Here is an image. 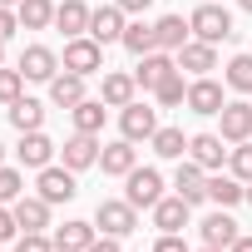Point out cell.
Returning a JSON list of instances; mask_svg holds the SVG:
<instances>
[{"mask_svg": "<svg viewBox=\"0 0 252 252\" xmlns=\"http://www.w3.org/2000/svg\"><path fill=\"white\" fill-rule=\"evenodd\" d=\"M188 25H193V40H208V45H222V40H232L237 30H232V10H222V5H198L193 15H188Z\"/></svg>", "mask_w": 252, "mask_h": 252, "instance_id": "1", "label": "cell"}, {"mask_svg": "<svg viewBox=\"0 0 252 252\" xmlns=\"http://www.w3.org/2000/svg\"><path fill=\"white\" fill-rule=\"evenodd\" d=\"M94 227H104L109 237H129V232L139 227V208H134L129 198H104V203L94 208Z\"/></svg>", "mask_w": 252, "mask_h": 252, "instance_id": "2", "label": "cell"}, {"mask_svg": "<svg viewBox=\"0 0 252 252\" xmlns=\"http://www.w3.org/2000/svg\"><path fill=\"white\" fill-rule=\"evenodd\" d=\"M64 69L69 74H99L104 69V45L94 40V35H74V40H64Z\"/></svg>", "mask_w": 252, "mask_h": 252, "instance_id": "3", "label": "cell"}, {"mask_svg": "<svg viewBox=\"0 0 252 252\" xmlns=\"http://www.w3.org/2000/svg\"><path fill=\"white\" fill-rule=\"evenodd\" d=\"M119 129H124V139H129V144H149V139L158 134V114L134 99V104L119 109Z\"/></svg>", "mask_w": 252, "mask_h": 252, "instance_id": "4", "label": "cell"}, {"mask_svg": "<svg viewBox=\"0 0 252 252\" xmlns=\"http://www.w3.org/2000/svg\"><path fill=\"white\" fill-rule=\"evenodd\" d=\"M227 154H232V149H227L222 134H193V139H188V158H193L198 168H208V173H218V168L227 163Z\"/></svg>", "mask_w": 252, "mask_h": 252, "instance_id": "5", "label": "cell"}, {"mask_svg": "<svg viewBox=\"0 0 252 252\" xmlns=\"http://www.w3.org/2000/svg\"><path fill=\"white\" fill-rule=\"evenodd\" d=\"M218 119H222L218 134H222L227 144H247V139H252V104H247V99H227Z\"/></svg>", "mask_w": 252, "mask_h": 252, "instance_id": "6", "label": "cell"}, {"mask_svg": "<svg viewBox=\"0 0 252 252\" xmlns=\"http://www.w3.org/2000/svg\"><path fill=\"white\" fill-rule=\"evenodd\" d=\"M124 198H129L134 208H154L163 198V173L158 168H134L129 173V188H124Z\"/></svg>", "mask_w": 252, "mask_h": 252, "instance_id": "7", "label": "cell"}, {"mask_svg": "<svg viewBox=\"0 0 252 252\" xmlns=\"http://www.w3.org/2000/svg\"><path fill=\"white\" fill-rule=\"evenodd\" d=\"M20 74L35 79V84H50V79L60 74V55H55L50 45H30V50L20 55Z\"/></svg>", "mask_w": 252, "mask_h": 252, "instance_id": "8", "label": "cell"}, {"mask_svg": "<svg viewBox=\"0 0 252 252\" xmlns=\"http://www.w3.org/2000/svg\"><path fill=\"white\" fill-rule=\"evenodd\" d=\"M35 188H40V198H45V203H69V198L79 193L74 168H55V163H50V168H40V183H35Z\"/></svg>", "mask_w": 252, "mask_h": 252, "instance_id": "9", "label": "cell"}, {"mask_svg": "<svg viewBox=\"0 0 252 252\" xmlns=\"http://www.w3.org/2000/svg\"><path fill=\"white\" fill-rule=\"evenodd\" d=\"M99 168H104L109 178H129V173L139 168V149H134L129 139H119V144H104V149H99Z\"/></svg>", "mask_w": 252, "mask_h": 252, "instance_id": "10", "label": "cell"}, {"mask_svg": "<svg viewBox=\"0 0 252 252\" xmlns=\"http://www.w3.org/2000/svg\"><path fill=\"white\" fill-rule=\"evenodd\" d=\"M178 69H188L193 79L213 74V69H218V45H208V40H188V45L178 50Z\"/></svg>", "mask_w": 252, "mask_h": 252, "instance_id": "11", "label": "cell"}, {"mask_svg": "<svg viewBox=\"0 0 252 252\" xmlns=\"http://www.w3.org/2000/svg\"><path fill=\"white\" fill-rule=\"evenodd\" d=\"M178 69V60L168 55V50H154V55H139V69H134V79H139V89H158L168 74Z\"/></svg>", "mask_w": 252, "mask_h": 252, "instance_id": "12", "label": "cell"}, {"mask_svg": "<svg viewBox=\"0 0 252 252\" xmlns=\"http://www.w3.org/2000/svg\"><path fill=\"white\" fill-rule=\"evenodd\" d=\"M99 149H104L99 134H79V129H74V139H64L60 154H64V168L79 173V168H94V163H99Z\"/></svg>", "mask_w": 252, "mask_h": 252, "instance_id": "13", "label": "cell"}, {"mask_svg": "<svg viewBox=\"0 0 252 252\" xmlns=\"http://www.w3.org/2000/svg\"><path fill=\"white\" fill-rule=\"evenodd\" d=\"M222 104L227 99H222V84L218 79H208V74L203 79H188V109L193 114H222Z\"/></svg>", "mask_w": 252, "mask_h": 252, "instance_id": "14", "label": "cell"}, {"mask_svg": "<svg viewBox=\"0 0 252 252\" xmlns=\"http://www.w3.org/2000/svg\"><path fill=\"white\" fill-rule=\"evenodd\" d=\"M173 193H178L183 203H203V198H208V168H198L193 158L178 163V173H173Z\"/></svg>", "mask_w": 252, "mask_h": 252, "instance_id": "15", "label": "cell"}, {"mask_svg": "<svg viewBox=\"0 0 252 252\" xmlns=\"http://www.w3.org/2000/svg\"><path fill=\"white\" fill-rule=\"evenodd\" d=\"M198 227H203V242H208V247H222V252H227V247H232V242L242 237L227 208H218V213H208V218H203Z\"/></svg>", "mask_w": 252, "mask_h": 252, "instance_id": "16", "label": "cell"}, {"mask_svg": "<svg viewBox=\"0 0 252 252\" xmlns=\"http://www.w3.org/2000/svg\"><path fill=\"white\" fill-rule=\"evenodd\" d=\"M188 208H193V203H183V198L173 193V198H158L149 213H154V227H158V232H183V227H188Z\"/></svg>", "mask_w": 252, "mask_h": 252, "instance_id": "17", "label": "cell"}, {"mask_svg": "<svg viewBox=\"0 0 252 252\" xmlns=\"http://www.w3.org/2000/svg\"><path fill=\"white\" fill-rule=\"evenodd\" d=\"M89 35H94L99 45L124 40V10H119V5H99V10L89 15Z\"/></svg>", "mask_w": 252, "mask_h": 252, "instance_id": "18", "label": "cell"}, {"mask_svg": "<svg viewBox=\"0 0 252 252\" xmlns=\"http://www.w3.org/2000/svg\"><path fill=\"white\" fill-rule=\"evenodd\" d=\"M154 35H158V50L178 55V50L193 40V25H188L183 15H163V20H154Z\"/></svg>", "mask_w": 252, "mask_h": 252, "instance_id": "19", "label": "cell"}, {"mask_svg": "<svg viewBox=\"0 0 252 252\" xmlns=\"http://www.w3.org/2000/svg\"><path fill=\"white\" fill-rule=\"evenodd\" d=\"M20 163L25 168H50V158H55V144L45 139V129H30V134H20Z\"/></svg>", "mask_w": 252, "mask_h": 252, "instance_id": "20", "label": "cell"}, {"mask_svg": "<svg viewBox=\"0 0 252 252\" xmlns=\"http://www.w3.org/2000/svg\"><path fill=\"white\" fill-rule=\"evenodd\" d=\"M10 208H15V222H20L25 232H45V227H50V203H45L40 193H35V198H25V193H20Z\"/></svg>", "mask_w": 252, "mask_h": 252, "instance_id": "21", "label": "cell"}, {"mask_svg": "<svg viewBox=\"0 0 252 252\" xmlns=\"http://www.w3.org/2000/svg\"><path fill=\"white\" fill-rule=\"evenodd\" d=\"M89 5L84 0H64V5H55V25L64 30V40H74V35H89Z\"/></svg>", "mask_w": 252, "mask_h": 252, "instance_id": "22", "label": "cell"}, {"mask_svg": "<svg viewBox=\"0 0 252 252\" xmlns=\"http://www.w3.org/2000/svg\"><path fill=\"white\" fill-rule=\"evenodd\" d=\"M50 99H55L60 109L84 104V99H89V94H84V74H69V69H64V74H55V79H50Z\"/></svg>", "mask_w": 252, "mask_h": 252, "instance_id": "23", "label": "cell"}, {"mask_svg": "<svg viewBox=\"0 0 252 252\" xmlns=\"http://www.w3.org/2000/svg\"><path fill=\"white\" fill-rule=\"evenodd\" d=\"M208 198H213L218 208H232V203L247 198V183H242L237 173H213V178H208Z\"/></svg>", "mask_w": 252, "mask_h": 252, "instance_id": "24", "label": "cell"}, {"mask_svg": "<svg viewBox=\"0 0 252 252\" xmlns=\"http://www.w3.org/2000/svg\"><path fill=\"white\" fill-rule=\"evenodd\" d=\"M94 242V222H64L55 227V252H89Z\"/></svg>", "mask_w": 252, "mask_h": 252, "instance_id": "25", "label": "cell"}, {"mask_svg": "<svg viewBox=\"0 0 252 252\" xmlns=\"http://www.w3.org/2000/svg\"><path fill=\"white\" fill-rule=\"evenodd\" d=\"M15 15H20V30H45L55 25V0H20Z\"/></svg>", "mask_w": 252, "mask_h": 252, "instance_id": "26", "label": "cell"}, {"mask_svg": "<svg viewBox=\"0 0 252 252\" xmlns=\"http://www.w3.org/2000/svg\"><path fill=\"white\" fill-rule=\"evenodd\" d=\"M134 89H139V79L134 74H104V104L109 109H124V104H134Z\"/></svg>", "mask_w": 252, "mask_h": 252, "instance_id": "27", "label": "cell"}, {"mask_svg": "<svg viewBox=\"0 0 252 252\" xmlns=\"http://www.w3.org/2000/svg\"><path fill=\"white\" fill-rule=\"evenodd\" d=\"M69 114H74V129H79V134H104L109 104H104V99H84V104H74Z\"/></svg>", "mask_w": 252, "mask_h": 252, "instance_id": "28", "label": "cell"}, {"mask_svg": "<svg viewBox=\"0 0 252 252\" xmlns=\"http://www.w3.org/2000/svg\"><path fill=\"white\" fill-rule=\"evenodd\" d=\"M129 55H154L158 50V35H154V25L149 20H134V25H124V40H119Z\"/></svg>", "mask_w": 252, "mask_h": 252, "instance_id": "29", "label": "cell"}, {"mask_svg": "<svg viewBox=\"0 0 252 252\" xmlns=\"http://www.w3.org/2000/svg\"><path fill=\"white\" fill-rule=\"evenodd\" d=\"M10 124H15L20 134L40 129V124H45V104H40V99H25V94H20V99L10 104Z\"/></svg>", "mask_w": 252, "mask_h": 252, "instance_id": "30", "label": "cell"}, {"mask_svg": "<svg viewBox=\"0 0 252 252\" xmlns=\"http://www.w3.org/2000/svg\"><path fill=\"white\" fill-rule=\"evenodd\" d=\"M154 94H158V104H163V109H178V104H188V79H183V69H173V74H168V79H163Z\"/></svg>", "mask_w": 252, "mask_h": 252, "instance_id": "31", "label": "cell"}, {"mask_svg": "<svg viewBox=\"0 0 252 252\" xmlns=\"http://www.w3.org/2000/svg\"><path fill=\"white\" fill-rule=\"evenodd\" d=\"M149 144H154V154H158V158H183V154H188V139H183V129H158Z\"/></svg>", "mask_w": 252, "mask_h": 252, "instance_id": "32", "label": "cell"}, {"mask_svg": "<svg viewBox=\"0 0 252 252\" xmlns=\"http://www.w3.org/2000/svg\"><path fill=\"white\" fill-rule=\"evenodd\" d=\"M227 89L252 94V55H232V64H227Z\"/></svg>", "mask_w": 252, "mask_h": 252, "instance_id": "33", "label": "cell"}, {"mask_svg": "<svg viewBox=\"0 0 252 252\" xmlns=\"http://www.w3.org/2000/svg\"><path fill=\"white\" fill-rule=\"evenodd\" d=\"M227 168H232L242 183H252V144H232V154H227Z\"/></svg>", "mask_w": 252, "mask_h": 252, "instance_id": "34", "label": "cell"}, {"mask_svg": "<svg viewBox=\"0 0 252 252\" xmlns=\"http://www.w3.org/2000/svg\"><path fill=\"white\" fill-rule=\"evenodd\" d=\"M25 193V178L15 173V168H5V163H0V203H15Z\"/></svg>", "mask_w": 252, "mask_h": 252, "instance_id": "35", "label": "cell"}, {"mask_svg": "<svg viewBox=\"0 0 252 252\" xmlns=\"http://www.w3.org/2000/svg\"><path fill=\"white\" fill-rule=\"evenodd\" d=\"M25 89V74L20 69H0V104H15Z\"/></svg>", "mask_w": 252, "mask_h": 252, "instance_id": "36", "label": "cell"}, {"mask_svg": "<svg viewBox=\"0 0 252 252\" xmlns=\"http://www.w3.org/2000/svg\"><path fill=\"white\" fill-rule=\"evenodd\" d=\"M15 252H55V237H45V232H25V237L15 242Z\"/></svg>", "mask_w": 252, "mask_h": 252, "instance_id": "37", "label": "cell"}, {"mask_svg": "<svg viewBox=\"0 0 252 252\" xmlns=\"http://www.w3.org/2000/svg\"><path fill=\"white\" fill-rule=\"evenodd\" d=\"M20 232V222H15V208H5V203H0V242H10Z\"/></svg>", "mask_w": 252, "mask_h": 252, "instance_id": "38", "label": "cell"}, {"mask_svg": "<svg viewBox=\"0 0 252 252\" xmlns=\"http://www.w3.org/2000/svg\"><path fill=\"white\" fill-rule=\"evenodd\" d=\"M154 252H188V242H183L178 232H158V242H154Z\"/></svg>", "mask_w": 252, "mask_h": 252, "instance_id": "39", "label": "cell"}, {"mask_svg": "<svg viewBox=\"0 0 252 252\" xmlns=\"http://www.w3.org/2000/svg\"><path fill=\"white\" fill-rule=\"evenodd\" d=\"M15 30H20V15H15L10 5H0V40H10Z\"/></svg>", "mask_w": 252, "mask_h": 252, "instance_id": "40", "label": "cell"}, {"mask_svg": "<svg viewBox=\"0 0 252 252\" xmlns=\"http://www.w3.org/2000/svg\"><path fill=\"white\" fill-rule=\"evenodd\" d=\"M114 5H119V10H124V15H144V10H149V5H154V0H114Z\"/></svg>", "mask_w": 252, "mask_h": 252, "instance_id": "41", "label": "cell"}, {"mask_svg": "<svg viewBox=\"0 0 252 252\" xmlns=\"http://www.w3.org/2000/svg\"><path fill=\"white\" fill-rule=\"evenodd\" d=\"M89 252H119V237H109V232H104V237H94V242H89Z\"/></svg>", "mask_w": 252, "mask_h": 252, "instance_id": "42", "label": "cell"}, {"mask_svg": "<svg viewBox=\"0 0 252 252\" xmlns=\"http://www.w3.org/2000/svg\"><path fill=\"white\" fill-rule=\"evenodd\" d=\"M227 252H252V232H242V237H237V242H232Z\"/></svg>", "mask_w": 252, "mask_h": 252, "instance_id": "43", "label": "cell"}, {"mask_svg": "<svg viewBox=\"0 0 252 252\" xmlns=\"http://www.w3.org/2000/svg\"><path fill=\"white\" fill-rule=\"evenodd\" d=\"M237 5H242V10H247V15H252V0H237Z\"/></svg>", "mask_w": 252, "mask_h": 252, "instance_id": "44", "label": "cell"}, {"mask_svg": "<svg viewBox=\"0 0 252 252\" xmlns=\"http://www.w3.org/2000/svg\"><path fill=\"white\" fill-rule=\"evenodd\" d=\"M198 252H222V247H208V242H203V247H198Z\"/></svg>", "mask_w": 252, "mask_h": 252, "instance_id": "45", "label": "cell"}, {"mask_svg": "<svg viewBox=\"0 0 252 252\" xmlns=\"http://www.w3.org/2000/svg\"><path fill=\"white\" fill-rule=\"evenodd\" d=\"M0 5H20V0H0Z\"/></svg>", "mask_w": 252, "mask_h": 252, "instance_id": "46", "label": "cell"}, {"mask_svg": "<svg viewBox=\"0 0 252 252\" xmlns=\"http://www.w3.org/2000/svg\"><path fill=\"white\" fill-rule=\"evenodd\" d=\"M0 60H5V40H0Z\"/></svg>", "mask_w": 252, "mask_h": 252, "instance_id": "47", "label": "cell"}, {"mask_svg": "<svg viewBox=\"0 0 252 252\" xmlns=\"http://www.w3.org/2000/svg\"><path fill=\"white\" fill-rule=\"evenodd\" d=\"M247 203H252V183H247Z\"/></svg>", "mask_w": 252, "mask_h": 252, "instance_id": "48", "label": "cell"}, {"mask_svg": "<svg viewBox=\"0 0 252 252\" xmlns=\"http://www.w3.org/2000/svg\"><path fill=\"white\" fill-rule=\"evenodd\" d=\"M0 158H5V144H0Z\"/></svg>", "mask_w": 252, "mask_h": 252, "instance_id": "49", "label": "cell"}]
</instances>
